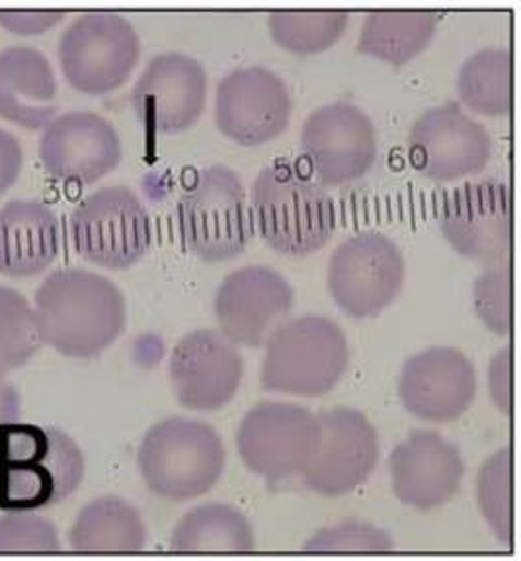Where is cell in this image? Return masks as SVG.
<instances>
[{
    "instance_id": "ffe728a7",
    "label": "cell",
    "mask_w": 521,
    "mask_h": 561,
    "mask_svg": "<svg viewBox=\"0 0 521 561\" xmlns=\"http://www.w3.org/2000/svg\"><path fill=\"white\" fill-rule=\"evenodd\" d=\"M398 396L414 416L430 423H450L463 415L475 399V366L458 348H426L403 366Z\"/></svg>"
},
{
    "instance_id": "8d00e7d4",
    "label": "cell",
    "mask_w": 521,
    "mask_h": 561,
    "mask_svg": "<svg viewBox=\"0 0 521 561\" xmlns=\"http://www.w3.org/2000/svg\"><path fill=\"white\" fill-rule=\"evenodd\" d=\"M22 416V399L14 383L7 378H0V438L9 431L10 426L20 423Z\"/></svg>"
},
{
    "instance_id": "ba28073f",
    "label": "cell",
    "mask_w": 521,
    "mask_h": 561,
    "mask_svg": "<svg viewBox=\"0 0 521 561\" xmlns=\"http://www.w3.org/2000/svg\"><path fill=\"white\" fill-rule=\"evenodd\" d=\"M69 236L74 251L108 271H126L153 243V224L136 192L104 186L72 209Z\"/></svg>"
},
{
    "instance_id": "5bb4252c",
    "label": "cell",
    "mask_w": 521,
    "mask_h": 561,
    "mask_svg": "<svg viewBox=\"0 0 521 561\" xmlns=\"http://www.w3.org/2000/svg\"><path fill=\"white\" fill-rule=\"evenodd\" d=\"M44 171L59 182L91 186L121 163L124 146L112 122L89 110L55 116L39 136Z\"/></svg>"
},
{
    "instance_id": "5b68a950",
    "label": "cell",
    "mask_w": 521,
    "mask_h": 561,
    "mask_svg": "<svg viewBox=\"0 0 521 561\" xmlns=\"http://www.w3.org/2000/svg\"><path fill=\"white\" fill-rule=\"evenodd\" d=\"M184 247L206 263H223L243 253L254 236V219L243 182L225 164L192 176L176 206Z\"/></svg>"
},
{
    "instance_id": "30bf717a",
    "label": "cell",
    "mask_w": 521,
    "mask_h": 561,
    "mask_svg": "<svg viewBox=\"0 0 521 561\" xmlns=\"http://www.w3.org/2000/svg\"><path fill=\"white\" fill-rule=\"evenodd\" d=\"M406 263L395 241L361 231L341 241L328 264L334 304L354 319L375 318L403 290Z\"/></svg>"
},
{
    "instance_id": "d6986e66",
    "label": "cell",
    "mask_w": 521,
    "mask_h": 561,
    "mask_svg": "<svg viewBox=\"0 0 521 561\" xmlns=\"http://www.w3.org/2000/svg\"><path fill=\"white\" fill-rule=\"evenodd\" d=\"M244 363L239 344L216 329H196L182 336L169 363L172 391L182 408L217 411L236 396Z\"/></svg>"
},
{
    "instance_id": "e0dca14e",
    "label": "cell",
    "mask_w": 521,
    "mask_h": 561,
    "mask_svg": "<svg viewBox=\"0 0 521 561\" xmlns=\"http://www.w3.org/2000/svg\"><path fill=\"white\" fill-rule=\"evenodd\" d=\"M296 304V291L279 272L254 264L231 272L213 299L219 331L234 344L260 348Z\"/></svg>"
},
{
    "instance_id": "3957f363",
    "label": "cell",
    "mask_w": 521,
    "mask_h": 561,
    "mask_svg": "<svg viewBox=\"0 0 521 561\" xmlns=\"http://www.w3.org/2000/svg\"><path fill=\"white\" fill-rule=\"evenodd\" d=\"M252 219L262 239L289 256L316 253L331 241L336 227L328 192L289 161L268 164L256 176Z\"/></svg>"
},
{
    "instance_id": "4dcf8cb0",
    "label": "cell",
    "mask_w": 521,
    "mask_h": 561,
    "mask_svg": "<svg viewBox=\"0 0 521 561\" xmlns=\"http://www.w3.org/2000/svg\"><path fill=\"white\" fill-rule=\"evenodd\" d=\"M473 301L478 319L495 335L512 333V266L510 261L488 264L476 276Z\"/></svg>"
},
{
    "instance_id": "836d02e7",
    "label": "cell",
    "mask_w": 521,
    "mask_h": 561,
    "mask_svg": "<svg viewBox=\"0 0 521 561\" xmlns=\"http://www.w3.org/2000/svg\"><path fill=\"white\" fill-rule=\"evenodd\" d=\"M65 16V10H0V26L16 36H39Z\"/></svg>"
},
{
    "instance_id": "1f68e13d",
    "label": "cell",
    "mask_w": 521,
    "mask_h": 561,
    "mask_svg": "<svg viewBox=\"0 0 521 561\" xmlns=\"http://www.w3.org/2000/svg\"><path fill=\"white\" fill-rule=\"evenodd\" d=\"M57 526L36 511H7L0 516V552H59Z\"/></svg>"
},
{
    "instance_id": "8992f818",
    "label": "cell",
    "mask_w": 521,
    "mask_h": 561,
    "mask_svg": "<svg viewBox=\"0 0 521 561\" xmlns=\"http://www.w3.org/2000/svg\"><path fill=\"white\" fill-rule=\"evenodd\" d=\"M348 358V341L333 319L323 316L288 319L266 341L262 388L319 398L341 380Z\"/></svg>"
},
{
    "instance_id": "ac0fdd59",
    "label": "cell",
    "mask_w": 521,
    "mask_h": 561,
    "mask_svg": "<svg viewBox=\"0 0 521 561\" xmlns=\"http://www.w3.org/2000/svg\"><path fill=\"white\" fill-rule=\"evenodd\" d=\"M207 75L198 59L181 51L154 55L131 89V106L154 134H181L206 108Z\"/></svg>"
},
{
    "instance_id": "d6a6232c",
    "label": "cell",
    "mask_w": 521,
    "mask_h": 561,
    "mask_svg": "<svg viewBox=\"0 0 521 561\" xmlns=\"http://www.w3.org/2000/svg\"><path fill=\"white\" fill-rule=\"evenodd\" d=\"M305 552H393L395 542L383 528L369 523H341L319 530L303 546Z\"/></svg>"
},
{
    "instance_id": "6da1fadb",
    "label": "cell",
    "mask_w": 521,
    "mask_h": 561,
    "mask_svg": "<svg viewBox=\"0 0 521 561\" xmlns=\"http://www.w3.org/2000/svg\"><path fill=\"white\" fill-rule=\"evenodd\" d=\"M44 344L63 356L89 360L126 331V296L114 282L86 268L47 274L34 294Z\"/></svg>"
},
{
    "instance_id": "e575fe53",
    "label": "cell",
    "mask_w": 521,
    "mask_h": 561,
    "mask_svg": "<svg viewBox=\"0 0 521 561\" xmlns=\"http://www.w3.org/2000/svg\"><path fill=\"white\" fill-rule=\"evenodd\" d=\"M488 390H490L496 408L500 409L503 415H510V411H512V348H510V344H506L502 351H498L490 363Z\"/></svg>"
},
{
    "instance_id": "9c48e42d",
    "label": "cell",
    "mask_w": 521,
    "mask_h": 561,
    "mask_svg": "<svg viewBox=\"0 0 521 561\" xmlns=\"http://www.w3.org/2000/svg\"><path fill=\"white\" fill-rule=\"evenodd\" d=\"M319 438L321 425L309 409L264 401L243 416L236 431V450L246 470L274 488L306 470Z\"/></svg>"
},
{
    "instance_id": "d590c367",
    "label": "cell",
    "mask_w": 521,
    "mask_h": 561,
    "mask_svg": "<svg viewBox=\"0 0 521 561\" xmlns=\"http://www.w3.org/2000/svg\"><path fill=\"white\" fill-rule=\"evenodd\" d=\"M24 164V149L19 137L0 127V198L16 184Z\"/></svg>"
},
{
    "instance_id": "44dd1931",
    "label": "cell",
    "mask_w": 521,
    "mask_h": 561,
    "mask_svg": "<svg viewBox=\"0 0 521 561\" xmlns=\"http://www.w3.org/2000/svg\"><path fill=\"white\" fill-rule=\"evenodd\" d=\"M389 470L393 491L403 505L431 511L458 495L465 462L458 446L443 436L433 431H413L391 453Z\"/></svg>"
},
{
    "instance_id": "4316f807",
    "label": "cell",
    "mask_w": 521,
    "mask_h": 561,
    "mask_svg": "<svg viewBox=\"0 0 521 561\" xmlns=\"http://www.w3.org/2000/svg\"><path fill=\"white\" fill-rule=\"evenodd\" d=\"M461 102L476 114L508 116L512 110V54L486 47L471 55L458 75Z\"/></svg>"
},
{
    "instance_id": "484cf974",
    "label": "cell",
    "mask_w": 521,
    "mask_h": 561,
    "mask_svg": "<svg viewBox=\"0 0 521 561\" xmlns=\"http://www.w3.org/2000/svg\"><path fill=\"white\" fill-rule=\"evenodd\" d=\"M256 548L251 520L241 508L209 503L192 508L174 526L172 552L246 553Z\"/></svg>"
},
{
    "instance_id": "4fadbf2b",
    "label": "cell",
    "mask_w": 521,
    "mask_h": 561,
    "mask_svg": "<svg viewBox=\"0 0 521 561\" xmlns=\"http://www.w3.org/2000/svg\"><path fill=\"white\" fill-rule=\"evenodd\" d=\"M316 419L321 438L313 460L301 473L303 485L321 497L348 495L378 466V431L368 416L350 408L331 409Z\"/></svg>"
},
{
    "instance_id": "8fae6325",
    "label": "cell",
    "mask_w": 521,
    "mask_h": 561,
    "mask_svg": "<svg viewBox=\"0 0 521 561\" xmlns=\"http://www.w3.org/2000/svg\"><path fill=\"white\" fill-rule=\"evenodd\" d=\"M408 154L414 169L431 181H458L485 171L493 139L458 102H445L414 122Z\"/></svg>"
},
{
    "instance_id": "603a6c76",
    "label": "cell",
    "mask_w": 521,
    "mask_h": 561,
    "mask_svg": "<svg viewBox=\"0 0 521 561\" xmlns=\"http://www.w3.org/2000/svg\"><path fill=\"white\" fill-rule=\"evenodd\" d=\"M61 249V224L44 199H10L0 208V274L27 278L51 266Z\"/></svg>"
},
{
    "instance_id": "52a82bcc",
    "label": "cell",
    "mask_w": 521,
    "mask_h": 561,
    "mask_svg": "<svg viewBox=\"0 0 521 561\" xmlns=\"http://www.w3.org/2000/svg\"><path fill=\"white\" fill-rule=\"evenodd\" d=\"M57 57L74 91L102 96L134 73L141 57L136 26L116 12H86L65 27Z\"/></svg>"
},
{
    "instance_id": "f1b7e54d",
    "label": "cell",
    "mask_w": 521,
    "mask_h": 561,
    "mask_svg": "<svg viewBox=\"0 0 521 561\" xmlns=\"http://www.w3.org/2000/svg\"><path fill=\"white\" fill-rule=\"evenodd\" d=\"M42 346L32 304L22 291L0 286V378L26 366Z\"/></svg>"
},
{
    "instance_id": "7c38bea8",
    "label": "cell",
    "mask_w": 521,
    "mask_h": 561,
    "mask_svg": "<svg viewBox=\"0 0 521 561\" xmlns=\"http://www.w3.org/2000/svg\"><path fill=\"white\" fill-rule=\"evenodd\" d=\"M438 226L461 256L486 264L510 261L512 199L508 184L476 182L451 192L441 202Z\"/></svg>"
},
{
    "instance_id": "cb8c5ba5",
    "label": "cell",
    "mask_w": 521,
    "mask_h": 561,
    "mask_svg": "<svg viewBox=\"0 0 521 561\" xmlns=\"http://www.w3.org/2000/svg\"><path fill=\"white\" fill-rule=\"evenodd\" d=\"M67 542L74 552H141L147 546V526L141 513L126 499L106 495L79 511L67 533Z\"/></svg>"
},
{
    "instance_id": "277c9868",
    "label": "cell",
    "mask_w": 521,
    "mask_h": 561,
    "mask_svg": "<svg viewBox=\"0 0 521 561\" xmlns=\"http://www.w3.org/2000/svg\"><path fill=\"white\" fill-rule=\"evenodd\" d=\"M225 462V444L216 428L188 416H169L154 423L137 450V468L144 485L172 503L209 493L223 476Z\"/></svg>"
},
{
    "instance_id": "2e32d148",
    "label": "cell",
    "mask_w": 521,
    "mask_h": 561,
    "mask_svg": "<svg viewBox=\"0 0 521 561\" xmlns=\"http://www.w3.org/2000/svg\"><path fill=\"white\" fill-rule=\"evenodd\" d=\"M301 147L319 181L331 186L358 181L378 159V131L363 110L333 102L303 124Z\"/></svg>"
},
{
    "instance_id": "83f0119b",
    "label": "cell",
    "mask_w": 521,
    "mask_h": 561,
    "mask_svg": "<svg viewBox=\"0 0 521 561\" xmlns=\"http://www.w3.org/2000/svg\"><path fill=\"white\" fill-rule=\"evenodd\" d=\"M346 10H276L268 19L279 47L297 55L321 54L340 39L348 26Z\"/></svg>"
},
{
    "instance_id": "7402d4cb",
    "label": "cell",
    "mask_w": 521,
    "mask_h": 561,
    "mask_svg": "<svg viewBox=\"0 0 521 561\" xmlns=\"http://www.w3.org/2000/svg\"><path fill=\"white\" fill-rule=\"evenodd\" d=\"M57 77L37 47L0 49V118L24 129H44L57 116Z\"/></svg>"
},
{
    "instance_id": "7a4b0ae2",
    "label": "cell",
    "mask_w": 521,
    "mask_h": 561,
    "mask_svg": "<svg viewBox=\"0 0 521 561\" xmlns=\"http://www.w3.org/2000/svg\"><path fill=\"white\" fill-rule=\"evenodd\" d=\"M86 471L81 446L55 426H10L0 438V508L42 511L81 488Z\"/></svg>"
},
{
    "instance_id": "9a60e30c",
    "label": "cell",
    "mask_w": 521,
    "mask_h": 561,
    "mask_svg": "<svg viewBox=\"0 0 521 561\" xmlns=\"http://www.w3.org/2000/svg\"><path fill=\"white\" fill-rule=\"evenodd\" d=\"M291 106L279 75L258 65L239 67L217 87L216 124L239 146H264L286 131Z\"/></svg>"
},
{
    "instance_id": "d4e9b609",
    "label": "cell",
    "mask_w": 521,
    "mask_h": 561,
    "mask_svg": "<svg viewBox=\"0 0 521 561\" xmlns=\"http://www.w3.org/2000/svg\"><path fill=\"white\" fill-rule=\"evenodd\" d=\"M440 14L431 10H375L361 27L360 54L391 65H405L428 47Z\"/></svg>"
},
{
    "instance_id": "f546056e",
    "label": "cell",
    "mask_w": 521,
    "mask_h": 561,
    "mask_svg": "<svg viewBox=\"0 0 521 561\" xmlns=\"http://www.w3.org/2000/svg\"><path fill=\"white\" fill-rule=\"evenodd\" d=\"M476 503L496 538L512 546V453L506 446L493 454L476 476Z\"/></svg>"
}]
</instances>
